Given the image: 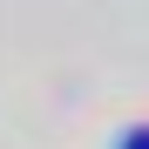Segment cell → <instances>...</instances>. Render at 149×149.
<instances>
[{
	"label": "cell",
	"mask_w": 149,
	"mask_h": 149,
	"mask_svg": "<svg viewBox=\"0 0 149 149\" xmlns=\"http://www.w3.org/2000/svg\"><path fill=\"white\" fill-rule=\"evenodd\" d=\"M129 149H149V129H142V136H129Z\"/></svg>",
	"instance_id": "cell-1"
}]
</instances>
